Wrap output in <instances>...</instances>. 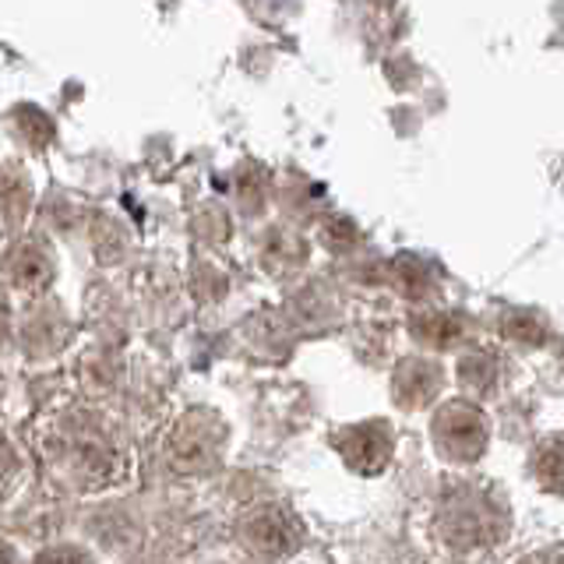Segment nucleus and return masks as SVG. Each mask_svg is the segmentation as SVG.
Here are the masks:
<instances>
[{
  "mask_svg": "<svg viewBox=\"0 0 564 564\" xmlns=\"http://www.w3.org/2000/svg\"><path fill=\"white\" fill-rule=\"evenodd\" d=\"M441 522H445V543H494L505 533V508L490 505L480 490H455L448 505L441 508Z\"/></svg>",
  "mask_w": 564,
  "mask_h": 564,
  "instance_id": "obj_1",
  "label": "nucleus"
},
{
  "mask_svg": "<svg viewBox=\"0 0 564 564\" xmlns=\"http://www.w3.org/2000/svg\"><path fill=\"white\" fill-rule=\"evenodd\" d=\"M487 416L473 402L455 399L434 416V445L448 463H476L487 448Z\"/></svg>",
  "mask_w": 564,
  "mask_h": 564,
  "instance_id": "obj_2",
  "label": "nucleus"
},
{
  "mask_svg": "<svg viewBox=\"0 0 564 564\" xmlns=\"http://www.w3.org/2000/svg\"><path fill=\"white\" fill-rule=\"evenodd\" d=\"M335 448L343 452L346 463L357 469L375 476L388 466V455H392V434H388L384 423H352L339 437H335Z\"/></svg>",
  "mask_w": 564,
  "mask_h": 564,
  "instance_id": "obj_3",
  "label": "nucleus"
},
{
  "mask_svg": "<svg viewBox=\"0 0 564 564\" xmlns=\"http://www.w3.org/2000/svg\"><path fill=\"white\" fill-rule=\"evenodd\" d=\"M441 388V367L437 364H427V360H402L399 370H395V395L405 410H413V405H423L434 392Z\"/></svg>",
  "mask_w": 564,
  "mask_h": 564,
  "instance_id": "obj_4",
  "label": "nucleus"
},
{
  "mask_svg": "<svg viewBox=\"0 0 564 564\" xmlns=\"http://www.w3.org/2000/svg\"><path fill=\"white\" fill-rule=\"evenodd\" d=\"M290 516L279 508H264L258 511V516L251 519V540H247V546H254V551L261 554H286L290 546L282 543L286 540V533H282V522H286Z\"/></svg>",
  "mask_w": 564,
  "mask_h": 564,
  "instance_id": "obj_5",
  "label": "nucleus"
},
{
  "mask_svg": "<svg viewBox=\"0 0 564 564\" xmlns=\"http://www.w3.org/2000/svg\"><path fill=\"white\" fill-rule=\"evenodd\" d=\"M533 469L543 480V487H561L564 484V437H546L536 448Z\"/></svg>",
  "mask_w": 564,
  "mask_h": 564,
  "instance_id": "obj_6",
  "label": "nucleus"
}]
</instances>
